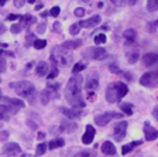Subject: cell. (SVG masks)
Listing matches in <instances>:
<instances>
[{"label": "cell", "instance_id": "cell-17", "mask_svg": "<svg viewBox=\"0 0 158 157\" xmlns=\"http://www.w3.org/2000/svg\"><path fill=\"white\" fill-rule=\"evenodd\" d=\"M2 151H3L4 154L13 156V154H19L20 151H21V149H20V146L17 143H6L3 146V149H2Z\"/></svg>", "mask_w": 158, "mask_h": 157}, {"label": "cell", "instance_id": "cell-59", "mask_svg": "<svg viewBox=\"0 0 158 157\" xmlns=\"http://www.w3.org/2000/svg\"><path fill=\"white\" fill-rule=\"evenodd\" d=\"M28 3H35V0H28Z\"/></svg>", "mask_w": 158, "mask_h": 157}, {"label": "cell", "instance_id": "cell-1", "mask_svg": "<svg viewBox=\"0 0 158 157\" xmlns=\"http://www.w3.org/2000/svg\"><path fill=\"white\" fill-rule=\"evenodd\" d=\"M82 85H83V76L73 74L72 78H69L68 84L65 86V91H64L65 99L75 109L85 108V99H83L82 95Z\"/></svg>", "mask_w": 158, "mask_h": 157}, {"label": "cell", "instance_id": "cell-18", "mask_svg": "<svg viewBox=\"0 0 158 157\" xmlns=\"http://www.w3.org/2000/svg\"><path fill=\"white\" fill-rule=\"evenodd\" d=\"M83 44V40L82 38H76V40H66V41H64L62 43V48L65 50H76L79 48V47Z\"/></svg>", "mask_w": 158, "mask_h": 157}, {"label": "cell", "instance_id": "cell-37", "mask_svg": "<svg viewBox=\"0 0 158 157\" xmlns=\"http://www.w3.org/2000/svg\"><path fill=\"white\" fill-rule=\"evenodd\" d=\"M79 31H81V26H79L78 23L72 24V26L69 27V33L72 34V36H76V34H79Z\"/></svg>", "mask_w": 158, "mask_h": 157}, {"label": "cell", "instance_id": "cell-6", "mask_svg": "<svg viewBox=\"0 0 158 157\" xmlns=\"http://www.w3.org/2000/svg\"><path fill=\"white\" fill-rule=\"evenodd\" d=\"M123 118V113H118V112H105V113H100L95 118V123L98 124V126H106V124H109L112 120H114V119H122Z\"/></svg>", "mask_w": 158, "mask_h": 157}, {"label": "cell", "instance_id": "cell-49", "mask_svg": "<svg viewBox=\"0 0 158 157\" xmlns=\"http://www.w3.org/2000/svg\"><path fill=\"white\" fill-rule=\"evenodd\" d=\"M45 136H47V134L44 133V132H38V133H37V139H38V142L40 140H44V139H45Z\"/></svg>", "mask_w": 158, "mask_h": 157}, {"label": "cell", "instance_id": "cell-43", "mask_svg": "<svg viewBox=\"0 0 158 157\" xmlns=\"http://www.w3.org/2000/svg\"><path fill=\"white\" fill-rule=\"evenodd\" d=\"M45 27H47V24L44 23V21L41 24H38V26H37V33H40V34L44 33V31H45Z\"/></svg>", "mask_w": 158, "mask_h": 157}, {"label": "cell", "instance_id": "cell-22", "mask_svg": "<svg viewBox=\"0 0 158 157\" xmlns=\"http://www.w3.org/2000/svg\"><path fill=\"white\" fill-rule=\"evenodd\" d=\"M143 144V140H134V142H131V143H127V144H124L122 147V154H128L130 151H133L137 146H141Z\"/></svg>", "mask_w": 158, "mask_h": 157}, {"label": "cell", "instance_id": "cell-25", "mask_svg": "<svg viewBox=\"0 0 158 157\" xmlns=\"http://www.w3.org/2000/svg\"><path fill=\"white\" fill-rule=\"evenodd\" d=\"M64 144H65V140H64V139H54V140H51L47 146H48L49 150H55V149L62 147Z\"/></svg>", "mask_w": 158, "mask_h": 157}, {"label": "cell", "instance_id": "cell-33", "mask_svg": "<svg viewBox=\"0 0 158 157\" xmlns=\"http://www.w3.org/2000/svg\"><path fill=\"white\" fill-rule=\"evenodd\" d=\"M75 157H98V156H96V153L93 150H82L76 153Z\"/></svg>", "mask_w": 158, "mask_h": 157}, {"label": "cell", "instance_id": "cell-20", "mask_svg": "<svg viewBox=\"0 0 158 157\" xmlns=\"http://www.w3.org/2000/svg\"><path fill=\"white\" fill-rule=\"evenodd\" d=\"M76 129H78V123H75L73 120H64L61 123V130L65 133H72Z\"/></svg>", "mask_w": 158, "mask_h": 157}, {"label": "cell", "instance_id": "cell-58", "mask_svg": "<svg viewBox=\"0 0 158 157\" xmlns=\"http://www.w3.org/2000/svg\"><path fill=\"white\" fill-rule=\"evenodd\" d=\"M81 2H83V3H89L90 0H81Z\"/></svg>", "mask_w": 158, "mask_h": 157}, {"label": "cell", "instance_id": "cell-28", "mask_svg": "<svg viewBox=\"0 0 158 157\" xmlns=\"http://www.w3.org/2000/svg\"><path fill=\"white\" fill-rule=\"evenodd\" d=\"M47 149H48V146H47V143H38V146H37L35 149V157H40V156H43L44 153L47 151Z\"/></svg>", "mask_w": 158, "mask_h": 157}, {"label": "cell", "instance_id": "cell-7", "mask_svg": "<svg viewBox=\"0 0 158 157\" xmlns=\"http://www.w3.org/2000/svg\"><path fill=\"white\" fill-rule=\"evenodd\" d=\"M140 84L143 86H147V88H154L158 85V68L155 71H150L145 72L144 75L140 78Z\"/></svg>", "mask_w": 158, "mask_h": 157}, {"label": "cell", "instance_id": "cell-3", "mask_svg": "<svg viewBox=\"0 0 158 157\" xmlns=\"http://www.w3.org/2000/svg\"><path fill=\"white\" fill-rule=\"evenodd\" d=\"M49 57H51V62H52L56 68H59V67H66L71 64V55H69L68 50L62 48L61 46L54 47Z\"/></svg>", "mask_w": 158, "mask_h": 157}, {"label": "cell", "instance_id": "cell-39", "mask_svg": "<svg viewBox=\"0 0 158 157\" xmlns=\"http://www.w3.org/2000/svg\"><path fill=\"white\" fill-rule=\"evenodd\" d=\"M85 11H86V10L83 9V7H76V9L73 10V14H75L76 17H79V19H81V17L85 16Z\"/></svg>", "mask_w": 158, "mask_h": 157}, {"label": "cell", "instance_id": "cell-29", "mask_svg": "<svg viewBox=\"0 0 158 157\" xmlns=\"http://www.w3.org/2000/svg\"><path fill=\"white\" fill-rule=\"evenodd\" d=\"M147 10L148 11H157L158 10V0H147Z\"/></svg>", "mask_w": 158, "mask_h": 157}, {"label": "cell", "instance_id": "cell-34", "mask_svg": "<svg viewBox=\"0 0 158 157\" xmlns=\"http://www.w3.org/2000/svg\"><path fill=\"white\" fill-rule=\"evenodd\" d=\"M34 41H35V36H34V33H30L28 31V34H27V37H26V47L27 48L33 46Z\"/></svg>", "mask_w": 158, "mask_h": 157}, {"label": "cell", "instance_id": "cell-38", "mask_svg": "<svg viewBox=\"0 0 158 157\" xmlns=\"http://www.w3.org/2000/svg\"><path fill=\"white\" fill-rule=\"evenodd\" d=\"M58 74H59V69L55 67V68H52V71L48 72V75H47V76H48L49 81H52L54 78H56V76H58Z\"/></svg>", "mask_w": 158, "mask_h": 157}, {"label": "cell", "instance_id": "cell-60", "mask_svg": "<svg viewBox=\"0 0 158 157\" xmlns=\"http://www.w3.org/2000/svg\"><path fill=\"white\" fill-rule=\"evenodd\" d=\"M0 82H2V78H0ZM0 96H2V91H0Z\"/></svg>", "mask_w": 158, "mask_h": 157}, {"label": "cell", "instance_id": "cell-23", "mask_svg": "<svg viewBox=\"0 0 158 157\" xmlns=\"http://www.w3.org/2000/svg\"><path fill=\"white\" fill-rule=\"evenodd\" d=\"M19 23L21 24L24 28H30V26H33V24L35 23V17L26 14V16H21V19H20Z\"/></svg>", "mask_w": 158, "mask_h": 157}, {"label": "cell", "instance_id": "cell-5", "mask_svg": "<svg viewBox=\"0 0 158 157\" xmlns=\"http://www.w3.org/2000/svg\"><path fill=\"white\" fill-rule=\"evenodd\" d=\"M85 58L88 59H93V61H102V59L107 58V51H106L103 47H90V48H86L82 54Z\"/></svg>", "mask_w": 158, "mask_h": 157}, {"label": "cell", "instance_id": "cell-57", "mask_svg": "<svg viewBox=\"0 0 158 157\" xmlns=\"http://www.w3.org/2000/svg\"><path fill=\"white\" fill-rule=\"evenodd\" d=\"M7 3V0H0V6H4Z\"/></svg>", "mask_w": 158, "mask_h": 157}, {"label": "cell", "instance_id": "cell-14", "mask_svg": "<svg viewBox=\"0 0 158 157\" xmlns=\"http://www.w3.org/2000/svg\"><path fill=\"white\" fill-rule=\"evenodd\" d=\"M61 112H62L68 119H71V120H75V119H79L82 116L81 109H75V108H61Z\"/></svg>", "mask_w": 158, "mask_h": 157}, {"label": "cell", "instance_id": "cell-30", "mask_svg": "<svg viewBox=\"0 0 158 157\" xmlns=\"http://www.w3.org/2000/svg\"><path fill=\"white\" fill-rule=\"evenodd\" d=\"M86 68V62H83V61H79V62H76L75 65H73V68H72V72L73 74H79L81 71H83V69Z\"/></svg>", "mask_w": 158, "mask_h": 157}, {"label": "cell", "instance_id": "cell-36", "mask_svg": "<svg viewBox=\"0 0 158 157\" xmlns=\"http://www.w3.org/2000/svg\"><path fill=\"white\" fill-rule=\"evenodd\" d=\"M106 40H107V37H106L103 33H100L95 37V44H105Z\"/></svg>", "mask_w": 158, "mask_h": 157}, {"label": "cell", "instance_id": "cell-19", "mask_svg": "<svg viewBox=\"0 0 158 157\" xmlns=\"http://www.w3.org/2000/svg\"><path fill=\"white\" fill-rule=\"evenodd\" d=\"M102 153L105 156H114L116 154V146L112 143V142L106 140L105 143L102 144Z\"/></svg>", "mask_w": 158, "mask_h": 157}, {"label": "cell", "instance_id": "cell-9", "mask_svg": "<svg viewBox=\"0 0 158 157\" xmlns=\"http://www.w3.org/2000/svg\"><path fill=\"white\" fill-rule=\"evenodd\" d=\"M2 99L4 101V105H7L10 109V112L11 113H17V112L20 111V109L24 108V102L20 101V99H14V98H4V96H2Z\"/></svg>", "mask_w": 158, "mask_h": 157}, {"label": "cell", "instance_id": "cell-47", "mask_svg": "<svg viewBox=\"0 0 158 157\" xmlns=\"http://www.w3.org/2000/svg\"><path fill=\"white\" fill-rule=\"evenodd\" d=\"M86 98H88L89 101H95V99H96V94H95V92H86Z\"/></svg>", "mask_w": 158, "mask_h": 157}, {"label": "cell", "instance_id": "cell-8", "mask_svg": "<svg viewBox=\"0 0 158 157\" xmlns=\"http://www.w3.org/2000/svg\"><path fill=\"white\" fill-rule=\"evenodd\" d=\"M127 128H128V122H126V120L118 122V123L116 124L114 126V134H113V137H114L116 142H122L123 139L126 137Z\"/></svg>", "mask_w": 158, "mask_h": 157}, {"label": "cell", "instance_id": "cell-32", "mask_svg": "<svg viewBox=\"0 0 158 157\" xmlns=\"http://www.w3.org/2000/svg\"><path fill=\"white\" fill-rule=\"evenodd\" d=\"M33 47H34V48H37V50H44L47 47V40H38V38H35Z\"/></svg>", "mask_w": 158, "mask_h": 157}, {"label": "cell", "instance_id": "cell-4", "mask_svg": "<svg viewBox=\"0 0 158 157\" xmlns=\"http://www.w3.org/2000/svg\"><path fill=\"white\" fill-rule=\"evenodd\" d=\"M10 88H14V92L20 98H31L35 95V86L28 81H19V82H11Z\"/></svg>", "mask_w": 158, "mask_h": 157}, {"label": "cell", "instance_id": "cell-54", "mask_svg": "<svg viewBox=\"0 0 158 157\" xmlns=\"http://www.w3.org/2000/svg\"><path fill=\"white\" fill-rule=\"evenodd\" d=\"M43 3H40V4H37V6H35V10H38V11H40V10H41V9H43Z\"/></svg>", "mask_w": 158, "mask_h": 157}, {"label": "cell", "instance_id": "cell-50", "mask_svg": "<svg viewBox=\"0 0 158 157\" xmlns=\"http://www.w3.org/2000/svg\"><path fill=\"white\" fill-rule=\"evenodd\" d=\"M4 33H6V26L0 21V36H2V34H4Z\"/></svg>", "mask_w": 158, "mask_h": 157}, {"label": "cell", "instance_id": "cell-24", "mask_svg": "<svg viewBox=\"0 0 158 157\" xmlns=\"http://www.w3.org/2000/svg\"><path fill=\"white\" fill-rule=\"evenodd\" d=\"M52 99V96H51V92L48 91V89H43V91L40 92V101H41V103L43 105H47L49 101Z\"/></svg>", "mask_w": 158, "mask_h": 157}, {"label": "cell", "instance_id": "cell-13", "mask_svg": "<svg viewBox=\"0 0 158 157\" xmlns=\"http://www.w3.org/2000/svg\"><path fill=\"white\" fill-rule=\"evenodd\" d=\"M95 134H96L95 128H93L92 124H88L86 129H85V133H83V136H82V143L83 144H90L93 142V139H95Z\"/></svg>", "mask_w": 158, "mask_h": 157}, {"label": "cell", "instance_id": "cell-12", "mask_svg": "<svg viewBox=\"0 0 158 157\" xmlns=\"http://www.w3.org/2000/svg\"><path fill=\"white\" fill-rule=\"evenodd\" d=\"M100 21H102V17L100 16H92L90 19H86L83 20V21H79V26H81V28H92V27H96L100 24Z\"/></svg>", "mask_w": 158, "mask_h": 157}, {"label": "cell", "instance_id": "cell-40", "mask_svg": "<svg viewBox=\"0 0 158 157\" xmlns=\"http://www.w3.org/2000/svg\"><path fill=\"white\" fill-rule=\"evenodd\" d=\"M7 68V64H6V59H4L3 55H0V72H4Z\"/></svg>", "mask_w": 158, "mask_h": 157}, {"label": "cell", "instance_id": "cell-21", "mask_svg": "<svg viewBox=\"0 0 158 157\" xmlns=\"http://www.w3.org/2000/svg\"><path fill=\"white\" fill-rule=\"evenodd\" d=\"M124 38H126V44L133 46L135 43V40H137V31L133 28H127L124 31Z\"/></svg>", "mask_w": 158, "mask_h": 157}, {"label": "cell", "instance_id": "cell-11", "mask_svg": "<svg viewBox=\"0 0 158 157\" xmlns=\"http://www.w3.org/2000/svg\"><path fill=\"white\" fill-rule=\"evenodd\" d=\"M143 130H144V137L147 142H152L155 139H158V130L155 128H152L150 124V122H145Z\"/></svg>", "mask_w": 158, "mask_h": 157}, {"label": "cell", "instance_id": "cell-46", "mask_svg": "<svg viewBox=\"0 0 158 157\" xmlns=\"http://www.w3.org/2000/svg\"><path fill=\"white\" fill-rule=\"evenodd\" d=\"M21 19V16H19V14H9L7 16V21H11V20H20Z\"/></svg>", "mask_w": 158, "mask_h": 157}, {"label": "cell", "instance_id": "cell-15", "mask_svg": "<svg viewBox=\"0 0 158 157\" xmlns=\"http://www.w3.org/2000/svg\"><path fill=\"white\" fill-rule=\"evenodd\" d=\"M141 61L145 67H155V65H158V54H151V52L144 54Z\"/></svg>", "mask_w": 158, "mask_h": 157}, {"label": "cell", "instance_id": "cell-55", "mask_svg": "<svg viewBox=\"0 0 158 157\" xmlns=\"http://www.w3.org/2000/svg\"><path fill=\"white\" fill-rule=\"evenodd\" d=\"M27 123H30V126H31V128H33V129H37V126H35V124H34V122L28 120V122H27Z\"/></svg>", "mask_w": 158, "mask_h": 157}, {"label": "cell", "instance_id": "cell-2", "mask_svg": "<svg viewBox=\"0 0 158 157\" xmlns=\"http://www.w3.org/2000/svg\"><path fill=\"white\" fill-rule=\"evenodd\" d=\"M128 94V86L123 82H112L109 84L105 92V98L109 103H114V102L120 101L122 98H124Z\"/></svg>", "mask_w": 158, "mask_h": 157}, {"label": "cell", "instance_id": "cell-31", "mask_svg": "<svg viewBox=\"0 0 158 157\" xmlns=\"http://www.w3.org/2000/svg\"><path fill=\"white\" fill-rule=\"evenodd\" d=\"M138 58H140V54H138L137 51L134 52H128L127 54V61L130 62V64H134V62L138 61Z\"/></svg>", "mask_w": 158, "mask_h": 157}, {"label": "cell", "instance_id": "cell-44", "mask_svg": "<svg viewBox=\"0 0 158 157\" xmlns=\"http://www.w3.org/2000/svg\"><path fill=\"white\" fill-rule=\"evenodd\" d=\"M7 137H9V132H6V130L0 132V140L4 142V140H7Z\"/></svg>", "mask_w": 158, "mask_h": 157}, {"label": "cell", "instance_id": "cell-53", "mask_svg": "<svg viewBox=\"0 0 158 157\" xmlns=\"http://www.w3.org/2000/svg\"><path fill=\"white\" fill-rule=\"evenodd\" d=\"M137 2H138V0H127V3L130 4V6H134V4L137 3Z\"/></svg>", "mask_w": 158, "mask_h": 157}, {"label": "cell", "instance_id": "cell-41", "mask_svg": "<svg viewBox=\"0 0 158 157\" xmlns=\"http://www.w3.org/2000/svg\"><path fill=\"white\" fill-rule=\"evenodd\" d=\"M59 10H61V9H59L58 6H54L52 9L49 10V16H52V17H58V16H59Z\"/></svg>", "mask_w": 158, "mask_h": 157}, {"label": "cell", "instance_id": "cell-48", "mask_svg": "<svg viewBox=\"0 0 158 157\" xmlns=\"http://www.w3.org/2000/svg\"><path fill=\"white\" fill-rule=\"evenodd\" d=\"M112 3L114 4V6H124L126 0H112Z\"/></svg>", "mask_w": 158, "mask_h": 157}, {"label": "cell", "instance_id": "cell-26", "mask_svg": "<svg viewBox=\"0 0 158 157\" xmlns=\"http://www.w3.org/2000/svg\"><path fill=\"white\" fill-rule=\"evenodd\" d=\"M10 113H11V112H10L9 106H7V105H4V103H0V119L7 120Z\"/></svg>", "mask_w": 158, "mask_h": 157}, {"label": "cell", "instance_id": "cell-10", "mask_svg": "<svg viewBox=\"0 0 158 157\" xmlns=\"http://www.w3.org/2000/svg\"><path fill=\"white\" fill-rule=\"evenodd\" d=\"M99 86V78H98V74L96 72H92L90 75L86 78L85 82V89L86 92H95Z\"/></svg>", "mask_w": 158, "mask_h": 157}, {"label": "cell", "instance_id": "cell-45", "mask_svg": "<svg viewBox=\"0 0 158 157\" xmlns=\"http://www.w3.org/2000/svg\"><path fill=\"white\" fill-rule=\"evenodd\" d=\"M26 2L27 0H14V6L20 9V7H23L24 4H26Z\"/></svg>", "mask_w": 158, "mask_h": 157}, {"label": "cell", "instance_id": "cell-56", "mask_svg": "<svg viewBox=\"0 0 158 157\" xmlns=\"http://www.w3.org/2000/svg\"><path fill=\"white\" fill-rule=\"evenodd\" d=\"M47 16H49V11H43L41 13V17H47Z\"/></svg>", "mask_w": 158, "mask_h": 157}, {"label": "cell", "instance_id": "cell-61", "mask_svg": "<svg viewBox=\"0 0 158 157\" xmlns=\"http://www.w3.org/2000/svg\"><path fill=\"white\" fill-rule=\"evenodd\" d=\"M0 99H2V96H0Z\"/></svg>", "mask_w": 158, "mask_h": 157}, {"label": "cell", "instance_id": "cell-27", "mask_svg": "<svg viewBox=\"0 0 158 157\" xmlns=\"http://www.w3.org/2000/svg\"><path fill=\"white\" fill-rule=\"evenodd\" d=\"M120 111H122L124 115H128V116H130V115H133V105L127 103V102H126V103H122L120 105Z\"/></svg>", "mask_w": 158, "mask_h": 157}, {"label": "cell", "instance_id": "cell-16", "mask_svg": "<svg viewBox=\"0 0 158 157\" xmlns=\"http://www.w3.org/2000/svg\"><path fill=\"white\" fill-rule=\"evenodd\" d=\"M49 71H51V67H49V64L45 61H40L35 67V74L38 76H47Z\"/></svg>", "mask_w": 158, "mask_h": 157}, {"label": "cell", "instance_id": "cell-35", "mask_svg": "<svg viewBox=\"0 0 158 157\" xmlns=\"http://www.w3.org/2000/svg\"><path fill=\"white\" fill-rule=\"evenodd\" d=\"M23 30H24V27L20 23H16V24H13V26L10 27V31H11L13 34H19V33H21Z\"/></svg>", "mask_w": 158, "mask_h": 157}, {"label": "cell", "instance_id": "cell-51", "mask_svg": "<svg viewBox=\"0 0 158 157\" xmlns=\"http://www.w3.org/2000/svg\"><path fill=\"white\" fill-rule=\"evenodd\" d=\"M152 116H154V118L158 120V106H155V108L152 109Z\"/></svg>", "mask_w": 158, "mask_h": 157}, {"label": "cell", "instance_id": "cell-52", "mask_svg": "<svg viewBox=\"0 0 158 157\" xmlns=\"http://www.w3.org/2000/svg\"><path fill=\"white\" fill-rule=\"evenodd\" d=\"M52 30L55 31V33H59V23H58V21L54 24V28H52Z\"/></svg>", "mask_w": 158, "mask_h": 157}, {"label": "cell", "instance_id": "cell-42", "mask_svg": "<svg viewBox=\"0 0 158 157\" xmlns=\"http://www.w3.org/2000/svg\"><path fill=\"white\" fill-rule=\"evenodd\" d=\"M109 69L112 72H114V74H122L123 71H120V68H117V65H114V64H110L109 65Z\"/></svg>", "mask_w": 158, "mask_h": 157}]
</instances>
